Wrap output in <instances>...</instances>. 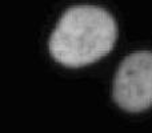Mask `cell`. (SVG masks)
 <instances>
[{"label":"cell","mask_w":152,"mask_h":133,"mask_svg":"<svg viewBox=\"0 0 152 133\" xmlns=\"http://www.w3.org/2000/svg\"><path fill=\"white\" fill-rule=\"evenodd\" d=\"M118 24L96 5H76L61 15L48 41L55 61L67 68H81L107 56L115 47Z\"/></svg>","instance_id":"6da1fadb"},{"label":"cell","mask_w":152,"mask_h":133,"mask_svg":"<svg viewBox=\"0 0 152 133\" xmlns=\"http://www.w3.org/2000/svg\"><path fill=\"white\" fill-rule=\"evenodd\" d=\"M113 100L131 113L152 108V52H135L121 61L113 81Z\"/></svg>","instance_id":"7a4b0ae2"}]
</instances>
